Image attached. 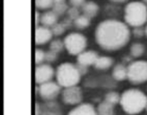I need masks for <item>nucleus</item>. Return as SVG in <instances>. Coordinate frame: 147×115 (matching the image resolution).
<instances>
[{"mask_svg": "<svg viewBox=\"0 0 147 115\" xmlns=\"http://www.w3.org/2000/svg\"><path fill=\"white\" fill-rule=\"evenodd\" d=\"M130 32L127 25L117 20L100 21L95 29V41L108 52H114L125 46L129 41Z\"/></svg>", "mask_w": 147, "mask_h": 115, "instance_id": "obj_1", "label": "nucleus"}, {"mask_svg": "<svg viewBox=\"0 0 147 115\" xmlns=\"http://www.w3.org/2000/svg\"><path fill=\"white\" fill-rule=\"evenodd\" d=\"M120 104L126 113L135 115L145 109L147 97L138 88H129L122 94Z\"/></svg>", "mask_w": 147, "mask_h": 115, "instance_id": "obj_2", "label": "nucleus"}, {"mask_svg": "<svg viewBox=\"0 0 147 115\" xmlns=\"http://www.w3.org/2000/svg\"><path fill=\"white\" fill-rule=\"evenodd\" d=\"M124 20L133 28L142 27L147 21V6L139 1H132L124 7Z\"/></svg>", "mask_w": 147, "mask_h": 115, "instance_id": "obj_3", "label": "nucleus"}, {"mask_svg": "<svg viewBox=\"0 0 147 115\" xmlns=\"http://www.w3.org/2000/svg\"><path fill=\"white\" fill-rule=\"evenodd\" d=\"M81 75L79 74L76 65L70 62H65L57 67L56 70L57 82L63 88L78 85Z\"/></svg>", "mask_w": 147, "mask_h": 115, "instance_id": "obj_4", "label": "nucleus"}, {"mask_svg": "<svg viewBox=\"0 0 147 115\" xmlns=\"http://www.w3.org/2000/svg\"><path fill=\"white\" fill-rule=\"evenodd\" d=\"M127 79L133 84L147 82V61L136 60L130 62L127 67Z\"/></svg>", "mask_w": 147, "mask_h": 115, "instance_id": "obj_5", "label": "nucleus"}, {"mask_svg": "<svg viewBox=\"0 0 147 115\" xmlns=\"http://www.w3.org/2000/svg\"><path fill=\"white\" fill-rule=\"evenodd\" d=\"M63 44L66 50L71 55L78 56L79 53L85 50L87 45V39L82 34L72 32L64 37Z\"/></svg>", "mask_w": 147, "mask_h": 115, "instance_id": "obj_6", "label": "nucleus"}, {"mask_svg": "<svg viewBox=\"0 0 147 115\" xmlns=\"http://www.w3.org/2000/svg\"><path fill=\"white\" fill-rule=\"evenodd\" d=\"M61 86L56 82H48L38 86V93L43 100L53 101L57 97L61 91Z\"/></svg>", "mask_w": 147, "mask_h": 115, "instance_id": "obj_7", "label": "nucleus"}, {"mask_svg": "<svg viewBox=\"0 0 147 115\" xmlns=\"http://www.w3.org/2000/svg\"><path fill=\"white\" fill-rule=\"evenodd\" d=\"M56 72L49 64H41L35 67V82L38 85L52 81Z\"/></svg>", "mask_w": 147, "mask_h": 115, "instance_id": "obj_8", "label": "nucleus"}, {"mask_svg": "<svg viewBox=\"0 0 147 115\" xmlns=\"http://www.w3.org/2000/svg\"><path fill=\"white\" fill-rule=\"evenodd\" d=\"M62 98L66 105H78L82 101L83 98L81 88L78 87L77 85L64 88L62 94Z\"/></svg>", "mask_w": 147, "mask_h": 115, "instance_id": "obj_9", "label": "nucleus"}, {"mask_svg": "<svg viewBox=\"0 0 147 115\" xmlns=\"http://www.w3.org/2000/svg\"><path fill=\"white\" fill-rule=\"evenodd\" d=\"M53 36L51 29L44 26H37L35 29V44L43 45L49 43Z\"/></svg>", "mask_w": 147, "mask_h": 115, "instance_id": "obj_10", "label": "nucleus"}, {"mask_svg": "<svg viewBox=\"0 0 147 115\" xmlns=\"http://www.w3.org/2000/svg\"><path fill=\"white\" fill-rule=\"evenodd\" d=\"M98 57L97 52L94 50H84L77 56V63L86 67L93 66Z\"/></svg>", "mask_w": 147, "mask_h": 115, "instance_id": "obj_11", "label": "nucleus"}, {"mask_svg": "<svg viewBox=\"0 0 147 115\" xmlns=\"http://www.w3.org/2000/svg\"><path fill=\"white\" fill-rule=\"evenodd\" d=\"M68 115H97V112L92 105L81 104L72 109Z\"/></svg>", "mask_w": 147, "mask_h": 115, "instance_id": "obj_12", "label": "nucleus"}, {"mask_svg": "<svg viewBox=\"0 0 147 115\" xmlns=\"http://www.w3.org/2000/svg\"><path fill=\"white\" fill-rule=\"evenodd\" d=\"M58 16L55 14L52 10L51 11H47L42 14V19H41V24L44 27L47 28H51L53 27L56 23L58 22Z\"/></svg>", "mask_w": 147, "mask_h": 115, "instance_id": "obj_13", "label": "nucleus"}, {"mask_svg": "<svg viewBox=\"0 0 147 115\" xmlns=\"http://www.w3.org/2000/svg\"><path fill=\"white\" fill-rule=\"evenodd\" d=\"M81 11L84 15L92 19L96 16L99 11V5L92 1H87L81 6Z\"/></svg>", "mask_w": 147, "mask_h": 115, "instance_id": "obj_14", "label": "nucleus"}, {"mask_svg": "<svg viewBox=\"0 0 147 115\" xmlns=\"http://www.w3.org/2000/svg\"><path fill=\"white\" fill-rule=\"evenodd\" d=\"M114 60L112 58L108 56H100L97 58L93 67L98 70H107L112 67Z\"/></svg>", "mask_w": 147, "mask_h": 115, "instance_id": "obj_15", "label": "nucleus"}, {"mask_svg": "<svg viewBox=\"0 0 147 115\" xmlns=\"http://www.w3.org/2000/svg\"><path fill=\"white\" fill-rule=\"evenodd\" d=\"M113 78L115 81L122 82L127 79V67L124 64H117L113 68L112 72Z\"/></svg>", "mask_w": 147, "mask_h": 115, "instance_id": "obj_16", "label": "nucleus"}, {"mask_svg": "<svg viewBox=\"0 0 147 115\" xmlns=\"http://www.w3.org/2000/svg\"><path fill=\"white\" fill-rule=\"evenodd\" d=\"M115 105H112L106 101H103L97 107V115H115Z\"/></svg>", "mask_w": 147, "mask_h": 115, "instance_id": "obj_17", "label": "nucleus"}, {"mask_svg": "<svg viewBox=\"0 0 147 115\" xmlns=\"http://www.w3.org/2000/svg\"><path fill=\"white\" fill-rule=\"evenodd\" d=\"M90 20L91 19H89L86 15H84V14L81 15V14H80L78 18H76L73 20V25H74V27L76 29L82 30V29H86L90 25Z\"/></svg>", "mask_w": 147, "mask_h": 115, "instance_id": "obj_18", "label": "nucleus"}, {"mask_svg": "<svg viewBox=\"0 0 147 115\" xmlns=\"http://www.w3.org/2000/svg\"><path fill=\"white\" fill-rule=\"evenodd\" d=\"M129 52L132 58H139L144 52V46L141 43H134L130 46Z\"/></svg>", "mask_w": 147, "mask_h": 115, "instance_id": "obj_19", "label": "nucleus"}, {"mask_svg": "<svg viewBox=\"0 0 147 115\" xmlns=\"http://www.w3.org/2000/svg\"><path fill=\"white\" fill-rule=\"evenodd\" d=\"M49 103L45 105L48 108L42 112V115H61V112L59 109L58 105L52 103L51 101H49Z\"/></svg>", "mask_w": 147, "mask_h": 115, "instance_id": "obj_20", "label": "nucleus"}, {"mask_svg": "<svg viewBox=\"0 0 147 115\" xmlns=\"http://www.w3.org/2000/svg\"><path fill=\"white\" fill-rule=\"evenodd\" d=\"M120 98H121V97L119 96V94L117 92L111 91V92H109L105 96L104 101H106L107 103H109L112 105H115L118 103H120Z\"/></svg>", "mask_w": 147, "mask_h": 115, "instance_id": "obj_21", "label": "nucleus"}, {"mask_svg": "<svg viewBox=\"0 0 147 115\" xmlns=\"http://www.w3.org/2000/svg\"><path fill=\"white\" fill-rule=\"evenodd\" d=\"M69 6L66 3H63V4H56V5H53L52 6V11L55 12V14L60 17L62 15H63L64 14H66V12H67Z\"/></svg>", "mask_w": 147, "mask_h": 115, "instance_id": "obj_22", "label": "nucleus"}, {"mask_svg": "<svg viewBox=\"0 0 147 115\" xmlns=\"http://www.w3.org/2000/svg\"><path fill=\"white\" fill-rule=\"evenodd\" d=\"M64 48V44H63V41L60 40V39H56L53 40L50 44H49V50L54 52L56 53H60L62 50Z\"/></svg>", "mask_w": 147, "mask_h": 115, "instance_id": "obj_23", "label": "nucleus"}, {"mask_svg": "<svg viewBox=\"0 0 147 115\" xmlns=\"http://www.w3.org/2000/svg\"><path fill=\"white\" fill-rule=\"evenodd\" d=\"M54 0H35V6L38 10H47L52 8Z\"/></svg>", "mask_w": 147, "mask_h": 115, "instance_id": "obj_24", "label": "nucleus"}, {"mask_svg": "<svg viewBox=\"0 0 147 115\" xmlns=\"http://www.w3.org/2000/svg\"><path fill=\"white\" fill-rule=\"evenodd\" d=\"M50 29H51V32H52L53 35H56V36L63 35L64 33V31L66 30V29L63 27V25L62 24V22L56 23L54 26L50 28Z\"/></svg>", "mask_w": 147, "mask_h": 115, "instance_id": "obj_25", "label": "nucleus"}, {"mask_svg": "<svg viewBox=\"0 0 147 115\" xmlns=\"http://www.w3.org/2000/svg\"><path fill=\"white\" fill-rule=\"evenodd\" d=\"M46 52L42 49H36L35 50V64L36 65H41L45 61Z\"/></svg>", "mask_w": 147, "mask_h": 115, "instance_id": "obj_26", "label": "nucleus"}, {"mask_svg": "<svg viewBox=\"0 0 147 115\" xmlns=\"http://www.w3.org/2000/svg\"><path fill=\"white\" fill-rule=\"evenodd\" d=\"M66 14H67L68 18H70L72 20H74L76 18H78L80 15L78 8V7H74V6L69 7L67 12H66Z\"/></svg>", "mask_w": 147, "mask_h": 115, "instance_id": "obj_27", "label": "nucleus"}, {"mask_svg": "<svg viewBox=\"0 0 147 115\" xmlns=\"http://www.w3.org/2000/svg\"><path fill=\"white\" fill-rule=\"evenodd\" d=\"M57 53L52 52V50H49V52H46L45 55V61H47L48 63H52V62H55L57 59Z\"/></svg>", "mask_w": 147, "mask_h": 115, "instance_id": "obj_28", "label": "nucleus"}, {"mask_svg": "<svg viewBox=\"0 0 147 115\" xmlns=\"http://www.w3.org/2000/svg\"><path fill=\"white\" fill-rule=\"evenodd\" d=\"M133 33V35L137 38H140V37H143L144 35H145V31L144 29L142 28V27H137V28H134L132 31Z\"/></svg>", "mask_w": 147, "mask_h": 115, "instance_id": "obj_29", "label": "nucleus"}, {"mask_svg": "<svg viewBox=\"0 0 147 115\" xmlns=\"http://www.w3.org/2000/svg\"><path fill=\"white\" fill-rule=\"evenodd\" d=\"M76 67H77V69H78V73H79L80 75H85V74H86V73L88 71V67L84 66V65H81V64H78V63L76 64Z\"/></svg>", "mask_w": 147, "mask_h": 115, "instance_id": "obj_30", "label": "nucleus"}, {"mask_svg": "<svg viewBox=\"0 0 147 115\" xmlns=\"http://www.w3.org/2000/svg\"><path fill=\"white\" fill-rule=\"evenodd\" d=\"M86 3V0H70V4L74 7H81Z\"/></svg>", "mask_w": 147, "mask_h": 115, "instance_id": "obj_31", "label": "nucleus"}, {"mask_svg": "<svg viewBox=\"0 0 147 115\" xmlns=\"http://www.w3.org/2000/svg\"><path fill=\"white\" fill-rule=\"evenodd\" d=\"M62 24L63 25V27H64L65 29H69V28H71V27L72 26V25H73V20L67 17V18H65V19L62 21Z\"/></svg>", "mask_w": 147, "mask_h": 115, "instance_id": "obj_32", "label": "nucleus"}, {"mask_svg": "<svg viewBox=\"0 0 147 115\" xmlns=\"http://www.w3.org/2000/svg\"><path fill=\"white\" fill-rule=\"evenodd\" d=\"M41 19H42V14L37 11L35 12V23H36V27L39 26V23H41Z\"/></svg>", "mask_w": 147, "mask_h": 115, "instance_id": "obj_33", "label": "nucleus"}, {"mask_svg": "<svg viewBox=\"0 0 147 115\" xmlns=\"http://www.w3.org/2000/svg\"><path fill=\"white\" fill-rule=\"evenodd\" d=\"M42 109L40 106L39 104H36V108H35V115H42Z\"/></svg>", "mask_w": 147, "mask_h": 115, "instance_id": "obj_34", "label": "nucleus"}, {"mask_svg": "<svg viewBox=\"0 0 147 115\" xmlns=\"http://www.w3.org/2000/svg\"><path fill=\"white\" fill-rule=\"evenodd\" d=\"M66 3V0H54V5L56 4H63Z\"/></svg>", "mask_w": 147, "mask_h": 115, "instance_id": "obj_35", "label": "nucleus"}, {"mask_svg": "<svg viewBox=\"0 0 147 115\" xmlns=\"http://www.w3.org/2000/svg\"><path fill=\"white\" fill-rule=\"evenodd\" d=\"M110 1L114 2V3H123L126 0H110Z\"/></svg>", "mask_w": 147, "mask_h": 115, "instance_id": "obj_36", "label": "nucleus"}, {"mask_svg": "<svg viewBox=\"0 0 147 115\" xmlns=\"http://www.w3.org/2000/svg\"><path fill=\"white\" fill-rule=\"evenodd\" d=\"M142 3H144L147 6V0H142Z\"/></svg>", "mask_w": 147, "mask_h": 115, "instance_id": "obj_37", "label": "nucleus"}, {"mask_svg": "<svg viewBox=\"0 0 147 115\" xmlns=\"http://www.w3.org/2000/svg\"><path fill=\"white\" fill-rule=\"evenodd\" d=\"M144 31H145V35H146V36H147V26L145 27V29H144Z\"/></svg>", "mask_w": 147, "mask_h": 115, "instance_id": "obj_38", "label": "nucleus"}, {"mask_svg": "<svg viewBox=\"0 0 147 115\" xmlns=\"http://www.w3.org/2000/svg\"><path fill=\"white\" fill-rule=\"evenodd\" d=\"M145 110H146V112H147V104H146V106H145Z\"/></svg>", "mask_w": 147, "mask_h": 115, "instance_id": "obj_39", "label": "nucleus"}]
</instances>
